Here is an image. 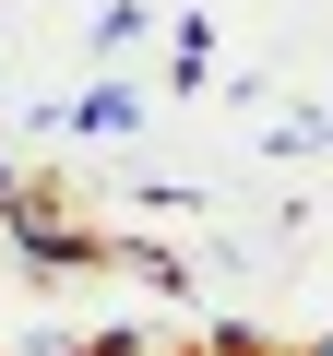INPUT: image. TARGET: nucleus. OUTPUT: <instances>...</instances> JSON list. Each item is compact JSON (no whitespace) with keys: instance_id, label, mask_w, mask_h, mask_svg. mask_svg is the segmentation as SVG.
I'll list each match as a JSON object with an SVG mask.
<instances>
[{"instance_id":"1","label":"nucleus","mask_w":333,"mask_h":356,"mask_svg":"<svg viewBox=\"0 0 333 356\" xmlns=\"http://www.w3.org/2000/svg\"><path fill=\"white\" fill-rule=\"evenodd\" d=\"M0 226H13V250H24L36 273H84V261H107V238H95L60 191H48V178H24V191L0 202Z\"/></svg>"},{"instance_id":"2","label":"nucleus","mask_w":333,"mask_h":356,"mask_svg":"<svg viewBox=\"0 0 333 356\" xmlns=\"http://www.w3.org/2000/svg\"><path fill=\"white\" fill-rule=\"evenodd\" d=\"M60 119H72V131H131V119H143V95H131V83H95V95H84V107H60Z\"/></svg>"},{"instance_id":"3","label":"nucleus","mask_w":333,"mask_h":356,"mask_svg":"<svg viewBox=\"0 0 333 356\" xmlns=\"http://www.w3.org/2000/svg\"><path fill=\"white\" fill-rule=\"evenodd\" d=\"M309 356H333V332H321V344H309Z\"/></svg>"}]
</instances>
